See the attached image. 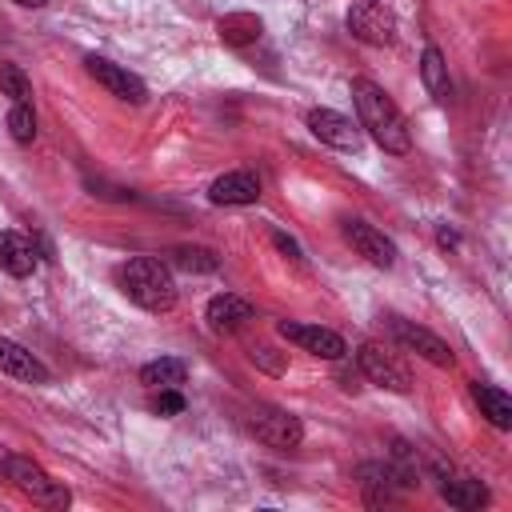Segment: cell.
Masks as SVG:
<instances>
[{"instance_id": "cell-1", "label": "cell", "mask_w": 512, "mask_h": 512, "mask_svg": "<svg viewBox=\"0 0 512 512\" xmlns=\"http://www.w3.org/2000/svg\"><path fill=\"white\" fill-rule=\"evenodd\" d=\"M352 104H356V116H360V128H368V136L392 152V156H404L412 148V132H408V120L404 112L396 108V100L368 76H356L352 80Z\"/></svg>"}, {"instance_id": "cell-2", "label": "cell", "mask_w": 512, "mask_h": 512, "mask_svg": "<svg viewBox=\"0 0 512 512\" xmlns=\"http://www.w3.org/2000/svg\"><path fill=\"white\" fill-rule=\"evenodd\" d=\"M116 280H120L124 296L132 304H140L144 312H168L176 304V280H172L168 264L156 256H132L128 264H120Z\"/></svg>"}, {"instance_id": "cell-3", "label": "cell", "mask_w": 512, "mask_h": 512, "mask_svg": "<svg viewBox=\"0 0 512 512\" xmlns=\"http://www.w3.org/2000/svg\"><path fill=\"white\" fill-rule=\"evenodd\" d=\"M4 480H12L16 492H24V496H28L32 504H40V508H68V500H72V492H68L60 480H52L32 456H16V452H8Z\"/></svg>"}, {"instance_id": "cell-4", "label": "cell", "mask_w": 512, "mask_h": 512, "mask_svg": "<svg viewBox=\"0 0 512 512\" xmlns=\"http://www.w3.org/2000/svg\"><path fill=\"white\" fill-rule=\"evenodd\" d=\"M248 428H252V436H256L264 448H272V452H292V448L304 440V424H300V416H292L288 408H276V404H260V408H252Z\"/></svg>"}, {"instance_id": "cell-5", "label": "cell", "mask_w": 512, "mask_h": 512, "mask_svg": "<svg viewBox=\"0 0 512 512\" xmlns=\"http://www.w3.org/2000/svg\"><path fill=\"white\" fill-rule=\"evenodd\" d=\"M384 328L392 332V340H396L400 348L416 352L420 360H428V364H436V368H452V364H456V352H452L448 340H440L436 332H428V328H420V324H412V320H404V316H384Z\"/></svg>"}, {"instance_id": "cell-6", "label": "cell", "mask_w": 512, "mask_h": 512, "mask_svg": "<svg viewBox=\"0 0 512 512\" xmlns=\"http://www.w3.org/2000/svg\"><path fill=\"white\" fill-rule=\"evenodd\" d=\"M348 32H352L356 40H364V44L384 48V44L396 40V16H392L380 0H356V4L348 8Z\"/></svg>"}, {"instance_id": "cell-7", "label": "cell", "mask_w": 512, "mask_h": 512, "mask_svg": "<svg viewBox=\"0 0 512 512\" xmlns=\"http://www.w3.org/2000/svg\"><path fill=\"white\" fill-rule=\"evenodd\" d=\"M276 332H280L288 344H296L300 352H312V356H320V360H340V356L348 352L344 336H340V332H332V328H320V324L280 320V324H276Z\"/></svg>"}, {"instance_id": "cell-8", "label": "cell", "mask_w": 512, "mask_h": 512, "mask_svg": "<svg viewBox=\"0 0 512 512\" xmlns=\"http://www.w3.org/2000/svg\"><path fill=\"white\" fill-rule=\"evenodd\" d=\"M84 68H88V76H92L100 88H108L116 100H124V104H144V100H148V84H144L136 72H128V68H120V64H112V60H104V56H88Z\"/></svg>"}, {"instance_id": "cell-9", "label": "cell", "mask_w": 512, "mask_h": 512, "mask_svg": "<svg viewBox=\"0 0 512 512\" xmlns=\"http://www.w3.org/2000/svg\"><path fill=\"white\" fill-rule=\"evenodd\" d=\"M308 132L336 152H360V124L336 108H308Z\"/></svg>"}, {"instance_id": "cell-10", "label": "cell", "mask_w": 512, "mask_h": 512, "mask_svg": "<svg viewBox=\"0 0 512 512\" xmlns=\"http://www.w3.org/2000/svg\"><path fill=\"white\" fill-rule=\"evenodd\" d=\"M356 364H360V372H364L376 388H388V392H408V388H412L404 364L392 360L380 344H360V348H356Z\"/></svg>"}, {"instance_id": "cell-11", "label": "cell", "mask_w": 512, "mask_h": 512, "mask_svg": "<svg viewBox=\"0 0 512 512\" xmlns=\"http://www.w3.org/2000/svg\"><path fill=\"white\" fill-rule=\"evenodd\" d=\"M344 240H348L368 264H376V268H392V264H396V244H392L380 228H372L368 220H344Z\"/></svg>"}, {"instance_id": "cell-12", "label": "cell", "mask_w": 512, "mask_h": 512, "mask_svg": "<svg viewBox=\"0 0 512 512\" xmlns=\"http://www.w3.org/2000/svg\"><path fill=\"white\" fill-rule=\"evenodd\" d=\"M208 200L212 204H224V208H240V204H256L260 200V180L244 168L236 172H224L208 184Z\"/></svg>"}, {"instance_id": "cell-13", "label": "cell", "mask_w": 512, "mask_h": 512, "mask_svg": "<svg viewBox=\"0 0 512 512\" xmlns=\"http://www.w3.org/2000/svg\"><path fill=\"white\" fill-rule=\"evenodd\" d=\"M252 316H256V308H252L244 296H236V292H216V296L204 304V320H208L212 332H236V328L248 324Z\"/></svg>"}, {"instance_id": "cell-14", "label": "cell", "mask_w": 512, "mask_h": 512, "mask_svg": "<svg viewBox=\"0 0 512 512\" xmlns=\"http://www.w3.org/2000/svg\"><path fill=\"white\" fill-rule=\"evenodd\" d=\"M0 372H8L16 380H28V384H48L52 380L48 364L40 356H32L24 344L8 340V336H0Z\"/></svg>"}, {"instance_id": "cell-15", "label": "cell", "mask_w": 512, "mask_h": 512, "mask_svg": "<svg viewBox=\"0 0 512 512\" xmlns=\"http://www.w3.org/2000/svg\"><path fill=\"white\" fill-rule=\"evenodd\" d=\"M440 496L452 504V508H484L492 496L484 488V480L468 476V472H440Z\"/></svg>"}, {"instance_id": "cell-16", "label": "cell", "mask_w": 512, "mask_h": 512, "mask_svg": "<svg viewBox=\"0 0 512 512\" xmlns=\"http://www.w3.org/2000/svg\"><path fill=\"white\" fill-rule=\"evenodd\" d=\"M36 264H40L36 244H32L24 232H0V268H4L8 276L24 280V276L36 272Z\"/></svg>"}, {"instance_id": "cell-17", "label": "cell", "mask_w": 512, "mask_h": 512, "mask_svg": "<svg viewBox=\"0 0 512 512\" xmlns=\"http://www.w3.org/2000/svg\"><path fill=\"white\" fill-rule=\"evenodd\" d=\"M420 80H424V88H428V96L436 100V104H448L452 100V76H448V64H444V56H440V48H424V56H420Z\"/></svg>"}, {"instance_id": "cell-18", "label": "cell", "mask_w": 512, "mask_h": 512, "mask_svg": "<svg viewBox=\"0 0 512 512\" xmlns=\"http://www.w3.org/2000/svg\"><path fill=\"white\" fill-rule=\"evenodd\" d=\"M472 400L480 404V416H488L492 428H512V396L496 384H472Z\"/></svg>"}, {"instance_id": "cell-19", "label": "cell", "mask_w": 512, "mask_h": 512, "mask_svg": "<svg viewBox=\"0 0 512 512\" xmlns=\"http://www.w3.org/2000/svg\"><path fill=\"white\" fill-rule=\"evenodd\" d=\"M216 32H220V40H224V44L244 48V44L260 40L264 24H260V16H256V12H228V16H220V20H216Z\"/></svg>"}, {"instance_id": "cell-20", "label": "cell", "mask_w": 512, "mask_h": 512, "mask_svg": "<svg viewBox=\"0 0 512 512\" xmlns=\"http://www.w3.org/2000/svg\"><path fill=\"white\" fill-rule=\"evenodd\" d=\"M184 376H188V368H184V360H176V356H160V360H148V364L140 368V384H148L152 392H156V388H180Z\"/></svg>"}, {"instance_id": "cell-21", "label": "cell", "mask_w": 512, "mask_h": 512, "mask_svg": "<svg viewBox=\"0 0 512 512\" xmlns=\"http://www.w3.org/2000/svg\"><path fill=\"white\" fill-rule=\"evenodd\" d=\"M168 264L184 268V272H216L220 268V256L212 248H200V244H180L168 252Z\"/></svg>"}, {"instance_id": "cell-22", "label": "cell", "mask_w": 512, "mask_h": 512, "mask_svg": "<svg viewBox=\"0 0 512 512\" xmlns=\"http://www.w3.org/2000/svg\"><path fill=\"white\" fill-rule=\"evenodd\" d=\"M0 92L12 104H32V80L24 76L20 64H0Z\"/></svg>"}, {"instance_id": "cell-23", "label": "cell", "mask_w": 512, "mask_h": 512, "mask_svg": "<svg viewBox=\"0 0 512 512\" xmlns=\"http://www.w3.org/2000/svg\"><path fill=\"white\" fill-rule=\"evenodd\" d=\"M8 132L16 144H32L36 140V112L32 104H12L8 108Z\"/></svg>"}, {"instance_id": "cell-24", "label": "cell", "mask_w": 512, "mask_h": 512, "mask_svg": "<svg viewBox=\"0 0 512 512\" xmlns=\"http://www.w3.org/2000/svg\"><path fill=\"white\" fill-rule=\"evenodd\" d=\"M152 412H156V416H180V412H184V396H180V388H156Z\"/></svg>"}, {"instance_id": "cell-25", "label": "cell", "mask_w": 512, "mask_h": 512, "mask_svg": "<svg viewBox=\"0 0 512 512\" xmlns=\"http://www.w3.org/2000/svg\"><path fill=\"white\" fill-rule=\"evenodd\" d=\"M272 244H276V248H280V252H284L288 260H296V264H304V252H300V244H296V240H292L288 232H272Z\"/></svg>"}, {"instance_id": "cell-26", "label": "cell", "mask_w": 512, "mask_h": 512, "mask_svg": "<svg viewBox=\"0 0 512 512\" xmlns=\"http://www.w3.org/2000/svg\"><path fill=\"white\" fill-rule=\"evenodd\" d=\"M252 360H256V364H264L268 372H284V364H280V360H272V348H264V344H256V348H252Z\"/></svg>"}, {"instance_id": "cell-27", "label": "cell", "mask_w": 512, "mask_h": 512, "mask_svg": "<svg viewBox=\"0 0 512 512\" xmlns=\"http://www.w3.org/2000/svg\"><path fill=\"white\" fill-rule=\"evenodd\" d=\"M436 240H440V248H460V236H456L448 224H440V228H436Z\"/></svg>"}, {"instance_id": "cell-28", "label": "cell", "mask_w": 512, "mask_h": 512, "mask_svg": "<svg viewBox=\"0 0 512 512\" xmlns=\"http://www.w3.org/2000/svg\"><path fill=\"white\" fill-rule=\"evenodd\" d=\"M12 4H24V8H44L48 0H12Z\"/></svg>"}, {"instance_id": "cell-29", "label": "cell", "mask_w": 512, "mask_h": 512, "mask_svg": "<svg viewBox=\"0 0 512 512\" xmlns=\"http://www.w3.org/2000/svg\"><path fill=\"white\" fill-rule=\"evenodd\" d=\"M4 468H8V448L0 444V476H4Z\"/></svg>"}]
</instances>
